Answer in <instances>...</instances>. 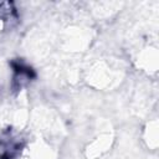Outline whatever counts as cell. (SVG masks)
<instances>
[{
	"mask_svg": "<svg viewBox=\"0 0 159 159\" xmlns=\"http://www.w3.org/2000/svg\"><path fill=\"white\" fill-rule=\"evenodd\" d=\"M24 159H53V152L45 142H36L25 149Z\"/></svg>",
	"mask_w": 159,
	"mask_h": 159,
	"instance_id": "6da1fadb",
	"label": "cell"
}]
</instances>
